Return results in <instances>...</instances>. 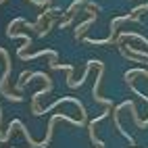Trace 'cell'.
I'll return each mask as SVG.
<instances>
[{
  "label": "cell",
  "instance_id": "6da1fadb",
  "mask_svg": "<svg viewBox=\"0 0 148 148\" xmlns=\"http://www.w3.org/2000/svg\"><path fill=\"white\" fill-rule=\"evenodd\" d=\"M0 54H2V58H4V73H2V79H0V94H2L6 100H11V102H21L23 96H17V94H13V92L6 90L8 77H11V56H8V52L4 50L2 46H0Z\"/></svg>",
  "mask_w": 148,
  "mask_h": 148
},
{
  "label": "cell",
  "instance_id": "7a4b0ae2",
  "mask_svg": "<svg viewBox=\"0 0 148 148\" xmlns=\"http://www.w3.org/2000/svg\"><path fill=\"white\" fill-rule=\"evenodd\" d=\"M94 21H96V13H94V15H92L90 19H88V21H84V23H82L79 27H77V32H75V40H79V38L84 36V32H86V27H90V25H92Z\"/></svg>",
  "mask_w": 148,
  "mask_h": 148
}]
</instances>
